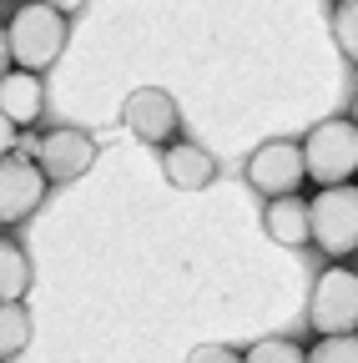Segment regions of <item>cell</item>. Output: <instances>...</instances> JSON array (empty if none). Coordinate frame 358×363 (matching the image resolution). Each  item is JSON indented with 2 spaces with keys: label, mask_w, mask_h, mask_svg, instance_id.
<instances>
[{
  "label": "cell",
  "mask_w": 358,
  "mask_h": 363,
  "mask_svg": "<svg viewBox=\"0 0 358 363\" xmlns=\"http://www.w3.org/2000/svg\"><path fill=\"white\" fill-rule=\"evenodd\" d=\"M30 293V257L16 238H0V303H21Z\"/></svg>",
  "instance_id": "12"
},
{
  "label": "cell",
  "mask_w": 358,
  "mask_h": 363,
  "mask_svg": "<svg viewBox=\"0 0 358 363\" xmlns=\"http://www.w3.org/2000/svg\"><path fill=\"white\" fill-rule=\"evenodd\" d=\"M121 121L137 142H152V147H172L177 126H182V111H177V96L162 86H137L121 106Z\"/></svg>",
  "instance_id": "6"
},
{
  "label": "cell",
  "mask_w": 358,
  "mask_h": 363,
  "mask_svg": "<svg viewBox=\"0 0 358 363\" xmlns=\"http://www.w3.org/2000/svg\"><path fill=\"white\" fill-rule=\"evenodd\" d=\"M40 111H46V81L30 71H6L0 76V116H6L16 131L35 126Z\"/></svg>",
  "instance_id": "10"
},
{
  "label": "cell",
  "mask_w": 358,
  "mask_h": 363,
  "mask_svg": "<svg viewBox=\"0 0 358 363\" xmlns=\"http://www.w3.org/2000/svg\"><path fill=\"white\" fill-rule=\"evenodd\" d=\"M30 343V313L21 303H0V363Z\"/></svg>",
  "instance_id": "13"
},
{
  "label": "cell",
  "mask_w": 358,
  "mask_h": 363,
  "mask_svg": "<svg viewBox=\"0 0 358 363\" xmlns=\"http://www.w3.org/2000/svg\"><path fill=\"white\" fill-rule=\"evenodd\" d=\"M308 242H318L323 257H348L358 247V192L323 187L308 202Z\"/></svg>",
  "instance_id": "3"
},
{
  "label": "cell",
  "mask_w": 358,
  "mask_h": 363,
  "mask_svg": "<svg viewBox=\"0 0 358 363\" xmlns=\"http://www.w3.org/2000/svg\"><path fill=\"white\" fill-rule=\"evenodd\" d=\"M187 363H242V353L228 348V343H197Z\"/></svg>",
  "instance_id": "17"
},
{
  "label": "cell",
  "mask_w": 358,
  "mask_h": 363,
  "mask_svg": "<svg viewBox=\"0 0 358 363\" xmlns=\"http://www.w3.org/2000/svg\"><path fill=\"white\" fill-rule=\"evenodd\" d=\"M11 71V51H6V30H0V76Z\"/></svg>",
  "instance_id": "19"
},
{
  "label": "cell",
  "mask_w": 358,
  "mask_h": 363,
  "mask_svg": "<svg viewBox=\"0 0 358 363\" xmlns=\"http://www.w3.org/2000/svg\"><path fill=\"white\" fill-rule=\"evenodd\" d=\"M11 152H16V126H11L6 116H0V162H6Z\"/></svg>",
  "instance_id": "18"
},
{
  "label": "cell",
  "mask_w": 358,
  "mask_h": 363,
  "mask_svg": "<svg viewBox=\"0 0 358 363\" xmlns=\"http://www.w3.org/2000/svg\"><path fill=\"white\" fill-rule=\"evenodd\" d=\"M333 30H338V45H343V56L353 61V56H358V6H353V0L333 6Z\"/></svg>",
  "instance_id": "16"
},
{
  "label": "cell",
  "mask_w": 358,
  "mask_h": 363,
  "mask_svg": "<svg viewBox=\"0 0 358 363\" xmlns=\"http://www.w3.org/2000/svg\"><path fill=\"white\" fill-rule=\"evenodd\" d=\"M247 182L267 197V202H278V197H298L303 187V157H298V142H262L252 157H247Z\"/></svg>",
  "instance_id": "7"
},
{
  "label": "cell",
  "mask_w": 358,
  "mask_h": 363,
  "mask_svg": "<svg viewBox=\"0 0 358 363\" xmlns=\"http://www.w3.org/2000/svg\"><path fill=\"white\" fill-rule=\"evenodd\" d=\"M6 30V51L16 71H51L56 56L66 51V11L61 6H16V16L0 26Z\"/></svg>",
  "instance_id": "1"
},
{
  "label": "cell",
  "mask_w": 358,
  "mask_h": 363,
  "mask_svg": "<svg viewBox=\"0 0 358 363\" xmlns=\"http://www.w3.org/2000/svg\"><path fill=\"white\" fill-rule=\"evenodd\" d=\"M40 202H46V177L35 172L30 157L11 152L6 162H0V222H21Z\"/></svg>",
  "instance_id": "8"
},
{
  "label": "cell",
  "mask_w": 358,
  "mask_h": 363,
  "mask_svg": "<svg viewBox=\"0 0 358 363\" xmlns=\"http://www.w3.org/2000/svg\"><path fill=\"white\" fill-rule=\"evenodd\" d=\"M162 172L177 192H202L207 182H217V157L197 142H172L162 147Z\"/></svg>",
  "instance_id": "9"
},
{
  "label": "cell",
  "mask_w": 358,
  "mask_h": 363,
  "mask_svg": "<svg viewBox=\"0 0 358 363\" xmlns=\"http://www.w3.org/2000/svg\"><path fill=\"white\" fill-rule=\"evenodd\" d=\"M303 177L318 187H348V177L358 172V126L353 116H328L303 136Z\"/></svg>",
  "instance_id": "2"
},
{
  "label": "cell",
  "mask_w": 358,
  "mask_h": 363,
  "mask_svg": "<svg viewBox=\"0 0 358 363\" xmlns=\"http://www.w3.org/2000/svg\"><path fill=\"white\" fill-rule=\"evenodd\" d=\"M267 238L283 242V247H303L308 242V202L303 197H278L267 202Z\"/></svg>",
  "instance_id": "11"
},
{
  "label": "cell",
  "mask_w": 358,
  "mask_h": 363,
  "mask_svg": "<svg viewBox=\"0 0 358 363\" xmlns=\"http://www.w3.org/2000/svg\"><path fill=\"white\" fill-rule=\"evenodd\" d=\"M308 323L318 338H348L358 323V278L348 267H328L308 303Z\"/></svg>",
  "instance_id": "4"
},
{
  "label": "cell",
  "mask_w": 358,
  "mask_h": 363,
  "mask_svg": "<svg viewBox=\"0 0 358 363\" xmlns=\"http://www.w3.org/2000/svg\"><path fill=\"white\" fill-rule=\"evenodd\" d=\"M303 363H358V343H353V333L348 338H323L303 353Z\"/></svg>",
  "instance_id": "15"
},
{
  "label": "cell",
  "mask_w": 358,
  "mask_h": 363,
  "mask_svg": "<svg viewBox=\"0 0 358 363\" xmlns=\"http://www.w3.org/2000/svg\"><path fill=\"white\" fill-rule=\"evenodd\" d=\"M30 147H35V172L46 177V187H51V182L86 177L91 162H96V142L81 126H51V131H40Z\"/></svg>",
  "instance_id": "5"
},
{
  "label": "cell",
  "mask_w": 358,
  "mask_h": 363,
  "mask_svg": "<svg viewBox=\"0 0 358 363\" xmlns=\"http://www.w3.org/2000/svg\"><path fill=\"white\" fill-rule=\"evenodd\" d=\"M242 363H303V348L293 338H262L242 353Z\"/></svg>",
  "instance_id": "14"
}]
</instances>
